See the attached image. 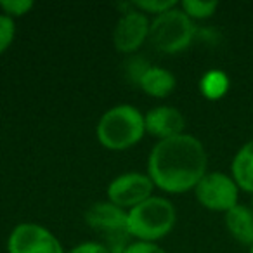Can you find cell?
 Segmentation results:
<instances>
[{"instance_id": "obj_1", "label": "cell", "mask_w": 253, "mask_h": 253, "mask_svg": "<svg viewBox=\"0 0 253 253\" xmlns=\"http://www.w3.org/2000/svg\"><path fill=\"white\" fill-rule=\"evenodd\" d=\"M208 156L200 139L180 134L156 142L149 155L148 175L167 193L194 189L207 173Z\"/></svg>"}, {"instance_id": "obj_2", "label": "cell", "mask_w": 253, "mask_h": 253, "mask_svg": "<svg viewBox=\"0 0 253 253\" xmlns=\"http://www.w3.org/2000/svg\"><path fill=\"white\" fill-rule=\"evenodd\" d=\"M97 139L104 148L113 151L137 144L146 132L144 116L130 104H118L108 109L97 123Z\"/></svg>"}, {"instance_id": "obj_3", "label": "cell", "mask_w": 253, "mask_h": 253, "mask_svg": "<svg viewBox=\"0 0 253 253\" xmlns=\"http://www.w3.org/2000/svg\"><path fill=\"white\" fill-rule=\"evenodd\" d=\"M128 217V232L139 241L155 243L169 234L175 225V208L169 200L151 196L137 207L126 211Z\"/></svg>"}, {"instance_id": "obj_4", "label": "cell", "mask_w": 253, "mask_h": 253, "mask_svg": "<svg viewBox=\"0 0 253 253\" xmlns=\"http://www.w3.org/2000/svg\"><path fill=\"white\" fill-rule=\"evenodd\" d=\"M196 35L193 19L179 7L158 14L149 26V40L160 52L175 54L189 47Z\"/></svg>"}, {"instance_id": "obj_5", "label": "cell", "mask_w": 253, "mask_h": 253, "mask_svg": "<svg viewBox=\"0 0 253 253\" xmlns=\"http://www.w3.org/2000/svg\"><path fill=\"white\" fill-rule=\"evenodd\" d=\"M85 222L94 231L101 232L109 253H123L132 245V234L128 232V217L123 208L104 201L95 203L85 211Z\"/></svg>"}, {"instance_id": "obj_6", "label": "cell", "mask_w": 253, "mask_h": 253, "mask_svg": "<svg viewBox=\"0 0 253 253\" xmlns=\"http://www.w3.org/2000/svg\"><path fill=\"white\" fill-rule=\"evenodd\" d=\"M194 193L205 208L225 213L238 205L239 187L232 177L220 172H211L205 173V177L194 187Z\"/></svg>"}, {"instance_id": "obj_7", "label": "cell", "mask_w": 253, "mask_h": 253, "mask_svg": "<svg viewBox=\"0 0 253 253\" xmlns=\"http://www.w3.org/2000/svg\"><path fill=\"white\" fill-rule=\"evenodd\" d=\"M9 253H64L57 238L39 224L23 222L12 229L7 241Z\"/></svg>"}, {"instance_id": "obj_8", "label": "cell", "mask_w": 253, "mask_h": 253, "mask_svg": "<svg viewBox=\"0 0 253 253\" xmlns=\"http://www.w3.org/2000/svg\"><path fill=\"white\" fill-rule=\"evenodd\" d=\"M153 187L155 184L149 179V175L137 172L122 173L116 179H113L108 186L109 203L120 208H134L151 198Z\"/></svg>"}, {"instance_id": "obj_9", "label": "cell", "mask_w": 253, "mask_h": 253, "mask_svg": "<svg viewBox=\"0 0 253 253\" xmlns=\"http://www.w3.org/2000/svg\"><path fill=\"white\" fill-rule=\"evenodd\" d=\"M149 19L141 11H128L116 23L113 42L120 52H134L149 37Z\"/></svg>"}, {"instance_id": "obj_10", "label": "cell", "mask_w": 253, "mask_h": 253, "mask_svg": "<svg viewBox=\"0 0 253 253\" xmlns=\"http://www.w3.org/2000/svg\"><path fill=\"white\" fill-rule=\"evenodd\" d=\"M144 125L146 132L160 137L162 141V139H170L182 134L186 118L173 106H158L144 116Z\"/></svg>"}, {"instance_id": "obj_11", "label": "cell", "mask_w": 253, "mask_h": 253, "mask_svg": "<svg viewBox=\"0 0 253 253\" xmlns=\"http://www.w3.org/2000/svg\"><path fill=\"white\" fill-rule=\"evenodd\" d=\"M225 227L241 245H253V210L245 205H236L225 211Z\"/></svg>"}, {"instance_id": "obj_12", "label": "cell", "mask_w": 253, "mask_h": 253, "mask_svg": "<svg viewBox=\"0 0 253 253\" xmlns=\"http://www.w3.org/2000/svg\"><path fill=\"white\" fill-rule=\"evenodd\" d=\"M139 87L153 97H165L175 88V77L162 66H149L139 78Z\"/></svg>"}, {"instance_id": "obj_13", "label": "cell", "mask_w": 253, "mask_h": 253, "mask_svg": "<svg viewBox=\"0 0 253 253\" xmlns=\"http://www.w3.org/2000/svg\"><path fill=\"white\" fill-rule=\"evenodd\" d=\"M232 179L243 191L253 193V141L246 142L238 153L231 165Z\"/></svg>"}, {"instance_id": "obj_14", "label": "cell", "mask_w": 253, "mask_h": 253, "mask_svg": "<svg viewBox=\"0 0 253 253\" xmlns=\"http://www.w3.org/2000/svg\"><path fill=\"white\" fill-rule=\"evenodd\" d=\"M200 87H201V92H203L205 97L215 101V99H220L222 95L227 92L229 78H227V75L222 73V71L211 70L201 78Z\"/></svg>"}, {"instance_id": "obj_15", "label": "cell", "mask_w": 253, "mask_h": 253, "mask_svg": "<svg viewBox=\"0 0 253 253\" xmlns=\"http://www.w3.org/2000/svg\"><path fill=\"white\" fill-rule=\"evenodd\" d=\"M218 4L215 0L210 2H203V0H184L180 4V9L189 16L191 19H205L210 18L215 11H217Z\"/></svg>"}, {"instance_id": "obj_16", "label": "cell", "mask_w": 253, "mask_h": 253, "mask_svg": "<svg viewBox=\"0 0 253 253\" xmlns=\"http://www.w3.org/2000/svg\"><path fill=\"white\" fill-rule=\"evenodd\" d=\"M16 25L14 19L7 14H0V54L9 49V45L14 40Z\"/></svg>"}, {"instance_id": "obj_17", "label": "cell", "mask_w": 253, "mask_h": 253, "mask_svg": "<svg viewBox=\"0 0 253 253\" xmlns=\"http://www.w3.org/2000/svg\"><path fill=\"white\" fill-rule=\"evenodd\" d=\"M134 5L137 11H146V12H153V14H162L167 12L170 9L177 7L175 0H144V2H134Z\"/></svg>"}, {"instance_id": "obj_18", "label": "cell", "mask_w": 253, "mask_h": 253, "mask_svg": "<svg viewBox=\"0 0 253 253\" xmlns=\"http://www.w3.org/2000/svg\"><path fill=\"white\" fill-rule=\"evenodd\" d=\"M0 7L4 9V14L7 16H23L32 11L33 2L32 0H2Z\"/></svg>"}, {"instance_id": "obj_19", "label": "cell", "mask_w": 253, "mask_h": 253, "mask_svg": "<svg viewBox=\"0 0 253 253\" xmlns=\"http://www.w3.org/2000/svg\"><path fill=\"white\" fill-rule=\"evenodd\" d=\"M123 253H167V252L160 248L158 245H155V243L137 241V243H132Z\"/></svg>"}, {"instance_id": "obj_20", "label": "cell", "mask_w": 253, "mask_h": 253, "mask_svg": "<svg viewBox=\"0 0 253 253\" xmlns=\"http://www.w3.org/2000/svg\"><path fill=\"white\" fill-rule=\"evenodd\" d=\"M70 253H109V250L102 243L87 241V243H82V245H77Z\"/></svg>"}, {"instance_id": "obj_21", "label": "cell", "mask_w": 253, "mask_h": 253, "mask_svg": "<svg viewBox=\"0 0 253 253\" xmlns=\"http://www.w3.org/2000/svg\"><path fill=\"white\" fill-rule=\"evenodd\" d=\"M250 253H253V245H252V246H250Z\"/></svg>"}, {"instance_id": "obj_22", "label": "cell", "mask_w": 253, "mask_h": 253, "mask_svg": "<svg viewBox=\"0 0 253 253\" xmlns=\"http://www.w3.org/2000/svg\"><path fill=\"white\" fill-rule=\"evenodd\" d=\"M252 210H253V198H252Z\"/></svg>"}]
</instances>
